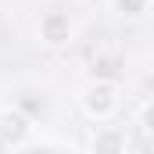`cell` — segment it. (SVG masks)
<instances>
[{
	"label": "cell",
	"mask_w": 154,
	"mask_h": 154,
	"mask_svg": "<svg viewBox=\"0 0 154 154\" xmlns=\"http://www.w3.org/2000/svg\"><path fill=\"white\" fill-rule=\"evenodd\" d=\"M32 133H36V125H32V118L25 115L22 108H0V143L4 147H11V151H22L29 140H32Z\"/></svg>",
	"instance_id": "obj_4"
},
{
	"label": "cell",
	"mask_w": 154,
	"mask_h": 154,
	"mask_svg": "<svg viewBox=\"0 0 154 154\" xmlns=\"http://www.w3.org/2000/svg\"><path fill=\"white\" fill-rule=\"evenodd\" d=\"M133 140H129V125L118 122H97L86 136V154H129Z\"/></svg>",
	"instance_id": "obj_2"
},
{
	"label": "cell",
	"mask_w": 154,
	"mask_h": 154,
	"mask_svg": "<svg viewBox=\"0 0 154 154\" xmlns=\"http://www.w3.org/2000/svg\"><path fill=\"white\" fill-rule=\"evenodd\" d=\"M111 11L136 22V18H143V14L151 11V0H111Z\"/></svg>",
	"instance_id": "obj_5"
},
{
	"label": "cell",
	"mask_w": 154,
	"mask_h": 154,
	"mask_svg": "<svg viewBox=\"0 0 154 154\" xmlns=\"http://www.w3.org/2000/svg\"><path fill=\"white\" fill-rule=\"evenodd\" d=\"M36 39L43 47H50V50H61V47H68L75 39V22L65 11L50 7V11L39 14V22H36Z\"/></svg>",
	"instance_id": "obj_3"
},
{
	"label": "cell",
	"mask_w": 154,
	"mask_h": 154,
	"mask_svg": "<svg viewBox=\"0 0 154 154\" xmlns=\"http://www.w3.org/2000/svg\"><path fill=\"white\" fill-rule=\"evenodd\" d=\"M133 122L143 136H151V97H140L136 108H133Z\"/></svg>",
	"instance_id": "obj_6"
},
{
	"label": "cell",
	"mask_w": 154,
	"mask_h": 154,
	"mask_svg": "<svg viewBox=\"0 0 154 154\" xmlns=\"http://www.w3.org/2000/svg\"><path fill=\"white\" fill-rule=\"evenodd\" d=\"M75 104L79 111H82V118H90L93 125L97 122H115L118 111H122V86H118L115 79H90V82H82L75 93Z\"/></svg>",
	"instance_id": "obj_1"
}]
</instances>
